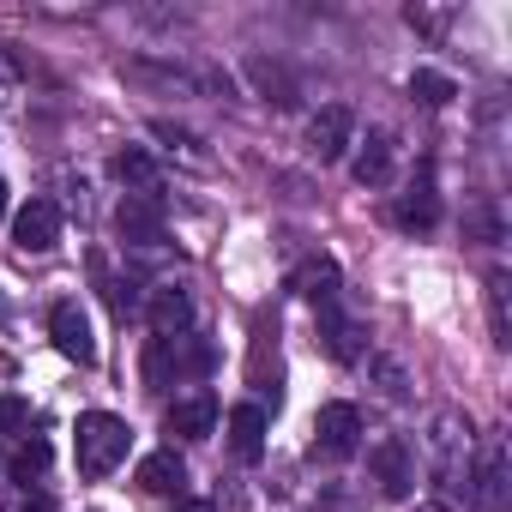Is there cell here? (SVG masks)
<instances>
[{"mask_svg": "<svg viewBox=\"0 0 512 512\" xmlns=\"http://www.w3.org/2000/svg\"><path fill=\"white\" fill-rule=\"evenodd\" d=\"M127 446H133V428L121 416H109V410H85L79 428H73V452H79V476L85 482H103L127 458Z\"/></svg>", "mask_w": 512, "mask_h": 512, "instance_id": "6da1fadb", "label": "cell"}, {"mask_svg": "<svg viewBox=\"0 0 512 512\" xmlns=\"http://www.w3.org/2000/svg\"><path fill=\"white\" fill-rule=\"evenodd\" d=\"M211 356H205V344H193L187 332L181 338H151V350H145V386L151 392H169L181 374H199Z\"/></svg>", "mask_w": 512, "mask_h": 512, "instance_id": "7a4b0ae2", "label": "cell"}, {"mask_svg": "<svg viewBox=\"0 0 512 512\" xmlns=\"http://www.w3.org/2000/svg\"><path fill=\"white\" fill-rule=\"evenodd\" d=\"M434 476L440 488H464L470 482V416H440L434 422Z\"/></svg>", "mask_w": 512, "mask_h": 512, "instance_id": "3957f363", "label": "cell"}, {"mask_svg": "<svg viewBox=\"0 0 512 512\" xmlns=\"http://www.w3.org/2000/svg\"><path fill=\"white\" fill-rule=\"evenodd\" d=\"M392 223L410 229V235H428V229L440 223V187H434V169H428V163H422V169L410 175V187L392 199Z\"/></svg>", "mask_w": 512, "mask_h": 512, "instance_id": "277c9868", "label": "cell"}, {"mask_svg": "<svg viewBox=\"0 0 512 512\" xmlns=\"http://www.w3.org/2000/svg\"><path fill=\"white\" fill-rule=\"evenodd\" d=\"M368 464H374V482H380L386 500H404V494L416 488V452H410V440H398V434L374 440Z\"/></svg>", "mask_w": 512, "mask_h": 512, "instance_id": "5b68a950", "label": "cell"}, {"mask_svg": "<svg viewBox=\"0 0 512 512\" xmlns=\"http://www.w3.org/2000/svg\"><path fill=\"white\" fill-rule=\"evenodd\" d=\"M362 446V416H356V404H326L320 416H314V452L320 458H350Z\"/></svg>", "mask_w": 512, "mask_h": 512, "instance_id": "8992f818", "label": "cell"}, {"mask_svg": "<svg viewBox=\"0 0 512 512\" xmlns=\"http://www.w3.org/2000/svg\"><path fill=\"white\" fill-rule=\"evenodd\" d=\"M308 145H314L320 163H338V157L356 145V115H350V103H326V109L308 121Z\"/></svg>", "mask_w": 512, "mask_h": 512, "instance_id": "52a82bcc", "label": "cell"}, {"mask_svg": "<svg viewBox=\"0 0 512 512\" xmlns=\"http://www.w3.org/2000/svg\"><path fill=\"white\" fill-rule=\"evenodd\" d=\"M115 229L127 247H157L163 241V199L157 193H127L115 211Z\"/></svg>", "mask_w": 512, "mask_h": 512, "instance_id": "ba28073f", "label": "cell"}, {"mask_svg": "<svg viewBox=\"0 0 512 512\" xmlns=\"http://www.w3.org/2000/svg\"><path fill=\"white\" fill-rule=\"evenodd\" d=\"M464 494H470L476 506H488V512L506 506V440H482V458L470 464Z\"/></svg>", "mask_w": 512, "mask_h": 512, "instance_id": "9c48e42d", "label": "cell"}, {"mask_svg": "<svg viewBox=\"0 0 512 512\" xmlns=\"http://www.w3.org/2000/svg\"><path fill=\"white\" fill-rule=\"evenodd\" d=\"M13 241H19L25 253H49V247L61 241V205H55V199H31V205H19V217H13Z\"/></svg>", "mask_w": 512, "mask_h": 512, "instance_id": "30bf717a", "label": "cell"}, {"mask_svg": "<svg viewBox=\"0 0 512 512\" xmlns=\"http://www.w3.org/2000/svg\"><path fill=\"white\" fill-rule=\"evenodd\" d=\"M49 338H55V350H61L67 362H79V368L97 362V344H91V326H85L79 302H55V314H49Z\"/></svg>", "mask_w": 512, "mask_h": 512, "instance_id": "8fae6325", "label": "cell"}, {"mask_svg": "<svg viewBox=\"0 0 512 512\" xmlns=\"http://www.w3.org/2000/svg\"><path fill=\"white\" fill-rule=\"evenodd\" d=\"M163 428H169V434H181V440H205V434L217 428V398H211V392L175 398V404H169V416H163Z\"/></svg>", "mask_w": 512, "mask_h": 512, "instance_id": "7c38bea8", "label": "cell"}, {"mask_svg": "<svg viewBox=\"0 0 512 512\" xmlns=\"http://www.w3.org/2000/svg\"><path fill=\"white\" fill-rule=\"evenodd\" d=\"M350 175H356L362 187H386V175H392V133H386V127H374V133L362 139V151L350 157Z\"/></svg>", "mask_w": 512, "mask_h": 512, "instance_id": "4fadbf2b", "label": "cell"}, {"mask_svg": "<svg viewBox=\"0 0 512 512\" xmlns=\"http://www.w3.org/2000/svg\"><path fill=\"white\" fill-rule=\"evenodd\" d=\"M187 326H193V302H187V290H175V284L151 290V332H157V338H181Z\"/></svg>", "mask_w": 512, "mask_h": 512, "instance_id": "5bb4252c", "label": "cell"}, {"mask_svg": "<svg viewBox=\"0 0 512 512\" xmlns=\"http://www.w3.org/2000/svg\"><path fill=\"white\" fill-rule=\"evenodd\" d=\"M320 338H326V350H332L338 362H362V326H356L338 302L320 308Z\"/></svg>", "mask_w": 512, "mask_h": 512, "instance_id": "9a60e30c", "label": "cell"}, {"mask_svg": "<svg viewBox=\"0 0 512 512\" xmlns=\"http://www.w3.org/2000/svg\"><path fill=\"white\" fill-rule=\"evenodd\" d=\"M229 446H235V458H260L266 452V410L260 404H235L229 410Z\"/></svg>", "mask_w": 512, "mask_h": 512, "instance_id": "2e32d148", "label": "cell"}, {"mask_svg": "<svg viewBox=\"0 0 512 512\" xmlns=\"http://www.w3.org/2000/svg\"><path fill=\"white\" fill-rule=\"evenodd\" d=\"M139 488L145 494H181L187 488V464L175 452H151V458H139Z\"/></svg>", "mask_w": 512, "mask_h": 512, "instance_id": "e0dca14e", "label": "cell"}, {"mask_svg": "<svg viewBox=\"0 0 512 512\" xmlns=\"http://www.w3.org/2000/svg\"><path fill=\"white\" fill-rule=\"evenodd\" d=\"M247 79L260 85V97H266V103H278V109H290V103H296V79H290L278 61H266V55H253V61H247Z\"/></svg>", "mask_w": 512, "mask_h": 512, "instance_id": "ac0fdd59", "label": "cell"}, {"mask_svg": "<svg viewBox=\"0 0 512 512\" xmlns=\"http://www.w3.org/2000/svg\"><path fill=\"white\" fill-rule=\"evenodd\" d=\"M296 296H308L314 308H326V302H338V266L326 260V253H320V260H308V266L296 272Z\"/></svg>", "mask_w": 512, "mask_h": 512, "instance_id": "d6986e66", "label": "cell"}, {"mask_svg": "<svg viewBox=\"0 0 512 512\" xmlns=\"http://www.w3.org/2000/svg\"><path fill=\"white\" fill-rule=\"evenodd\" d=\"M115 181L133 187V193H157V163H151L139 145H127V151L115 157Z\"/></svg>", "mask_w": 512, "mask_h": 512, "instance_id": "ffe728a7", "label": "cell"}, {"mask_svg": "<svg viewBox=\"0 0 512 512\" xmlns=\"http://www.w3.org/2000/svg\"><path fill=\"white\" fill-rule=\"evenodd\" d=\"M410 97H416L422 109H446V103L458 97V85H452L446 73H434V67H416V73H410Z\"/></svg>", "mask_w": 512, "mask_h": 512, "instance_id": "44dd1931", "label": "cell"}, {"mask_svg": "<svg viewBox=\"0 0 512 512\" xmlns=\"http://www.w3.org/2000/svg\"><path fill=\"white\" fill-rule=\"evenodd\" d=\"M506 272H488V332H494V344L506 350L512 344V320H506Z\"/></svg>", "mask_w": 512, "mask_h": 512, "instance_id": "7402d4cb", "label": "cell"}, {"mask_svg": "<svg viewBox=\"0 0 512 512\" xmlns=\"http://www.w3.org/2000/svg\"><path fill=\"white\" fill-rule=\"evenodd\" d=\"M43 470H49V440H25V446L13 452V464H7V476H13V482H25V488H31Z\"/></svg>", "mask_w": 512, "mask_h": 512, "instance_id": "603a6c76", "label": "cell"}, {"mask_svg": "<svg viewBox=\"0 0 512 512\" xmlns=\"http://www.w3.org/2000/svg\"><path fill=\"white\" fill-rule=\"evenodd\" d=\"M368 368H374V380H380V392H386V398H404V368H398L392 356H374Z\"/></svg>", "mask_w": 512, "mask_h": 512, "instance_id": "cb8c5ba5", "label": "cell"}, {"mask_svg": "<svg viewBox=\"0 0 512 512\" xmlns=\"http://www.w3.org/2000/svg\"><path fill=\"white\" fill-rule=\"evenodd\" d=\"M31 428V404L25 398H0V434H25Z\"/></svg>", "mask_w": 512, "mask_h": 512, "instance_id": "d4e9b609", "label": "cell"}, {"mask_svg": "<svg viewBox=\"0 0 512 512\" xmlns=\"http://www.w3.org/2000/svg\"><path fill=\"white\" fill-rule=\"evenodd\" d=\"M464 223H470V235H476V241H488V247L500 241V217H494V205H476Z\"/></svg>", "mask_w": 512, "mask_h": 512, "instance_id": "484cf974", "label": "cell"}, {"mask_svg": "<svg viewBox=\"0 0 512 512\" xmlns=\"http://www.w3.org/2000/svg\"><path fill=\"white\" fill-rule=\"evenodd\" d=\"M19 512H55V500H49V494H31V500H25Z\"/></svg>", "mask_w": 512, "mask_h": 512, "instance_id": "4316f807", "label": "cell"}, {"mask_svg": "<svg viewBox=\"0 0 512 512\" xmlns=\"http://www.w3.org/2000/svg\"><path fill=\"white\" fill-rule=\"evenodd\" d=\"M175 512H211V500H181Z\"/></svg>", "mask_w": 512, "mask_h": 512, "instance_id": "83f0119b", "label": "cell"}, {"mask_svg": "<svg viewBox=\"0 0 512 512\" xmlns=\"http://www.w3.org/2000/svg\"><path fill=\"white\" fill-rule=\"evenodd\" d=\"M0 217H7V181H0Z\"/></svg>", "mask_w": 512, "mask_h": 512, "instance_id": "f1b7e54d", "label": "cell"}, {"mask_svg": "<svg viewBox=\"0 0 512 512\" xmlns=\"http://www.w3.org/2000/svg\"><path fill=\"white\" fill-rule=\"evenodd\" d=\"M0 73H7V55H0Z\"/></svg>", "mask_w": 512, "mask_h": 512, "instance_id": "f546056e", "label": "cell"}, {"mask_svg": "<svg viewBox=\"0 0 512 512\" xmlns=\"http://www.w3.org/2000/svg\"><path fill=\"white\" fill-rule=\"evenodd\" d=\"M0 476H7V464H0Z\"/></svg>", "mask_w": 512, "mask_h": 512, "instance_id": "4dcf8cb0", "label": "cell"}, {"mask_svg": "<svg viewBox=\"0 0 512 512\" xmlns=\"http://www.w3.org/2000/svg\"><path fill=\"white\" fill-rule=\"evenodd\" d=\"M0 314H7V308H0Z\"/></svg>", "mask_w": 512, "mask_h": 512, "instance_id": "1f68e13d", "label": "cell"}]
</instances>
